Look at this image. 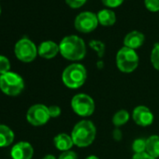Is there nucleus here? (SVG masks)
<instances>
[{"instance_id":"nucleus-1","label":"nucleus","mask_w":159,"mask_h":159,"mask_svg":"<svg viewBox=\"0 0 159 159\" xmlns=\"http://www.w3.org/2000/svg\"><path fill=\"white\" fill-rule=\"evenodd\" d=\"M61 55L69 61H80L86 55V46L84 40L75 35L65 37L59 43Z\"/></svg>"},{"instance_id":"nucleus-2","label":"nucleus","mask_w":159,"mask_h":159,"mask_svg":"<svg viewBox=\"0 0 159 159\" xmlns=\"http://www.w3.org/2000/svg\"><path fill=\"white\" fill-rule=\"evenodd\" d=\"M96 135L97 128L94 123L89 120H83L74 125L70 136L74 145L80 148H84L90 146L94 142Z\"/></svg>"},{"instance_id":"nucleus-3","label":"nucleus","mask_w":159,"mask_h":159,"mask_svg":"<svg viewBox=\"0 0 159 159\" xmlns=\"http://www.w3.org/2000/svg\"><path fill=\"white\" fill-rule=\"evenodd\" d=\"M87 79V70L85 66L79 63H73L67 66L62 73L63 84L70 89L82 87Z\"/></svg>"},{"instance_id":"nucleus-4","label":"nucleus","mask_w":159,"mask_h":159,"mask_svg":"<svg viewBox=\"0 0 159 159\" xmlns=\"http://www.w3.org/2000/svg\"><path fill=\"white\" fill-rule=\"evenodd\" d=\"M25 89L24 79L15 72H8L0 75V90L5 95L15 97L20 95Z\"/></svg>"},{"instance_id":"nucleus-5","label":"nucleus","mask_w":159,"mask_h":159,"mask_svg":"<svg viewBox=\"0 0 159 159\" xmlns=\"http://www.w3.org/2000/svg\"><path fill=\"white\" fill-rule=\"evenodd\" d=\"M139 63V58L135 50L124 46L117 52L116 65L120 71L124 73H131L137 69Z\"/></svg>"},{"instance_id":"nucleus-6","label":"nucleus","mask_w":159,"mask_h":159,"mask_svg":"<svg viewBox=\"0 0 159 159\" xmlns=\"http://www.w3.org/2000/svg\"><path fill=\"white\" fill-rule=\"evenodd\" d=\"M73 111L81 117L91 116L96 109L94 99L86 94H77L71 99Z\"/></svg>"},{"instance_id":"nucleus-7","label":"nucleus","mask_w":159,"mask_h":159,"mask_svg":"<svg viewBox=\"0 0 159 159\" xmlns=\"http://www.w3.org/2000/svg\"><path fill=\"white\" fill-rule=\"evenodd\" d=\"M14 53L17 59L24 63L34 61L39 54L36 44L28 38H23L16 42L14 46Z\"/></svg>"},{"instance_id":"nucleus-8","label":"nucleus","mask_w":159,"mask_h":159,"mask_svg":"<svg viewBox=\"0 0 159 159\" xmlns=\"http://www.w3.org/2000/svg\"><path fill=\"white\" fill-rule=\"evenodd\" d=\"M98 25V20L96 13L91 11H84L78 14L74 20L76 30L81 33H91Z\"/></svg>"},{"instance_id":"nucleus-9","label":"nucleus","mask_w":159,"mask_h":159,"mask_svg":"<svg viewBox=\"0 0 159 159\" xmlns=\"http://www.w3.org/2000/svg\"><path fill=\"white\" fill-rule=\"evenodd\" d=\"M50 118L49 108L43 104H35L31 106L26 113L27 122L34 126H40L47 124Z\"/></svg>"},{"instance_id":"nucleus-10","label":"nucleus","mask_w":159,"mask_h":159,"mask_svg":"<svg viewBox=\"0 0 159 159\" xmlns=\"http://www.w3.org/2000/svg\"><path fill=\"white\" fill-rule=\"evenodd\" d=\"M133 121L140 126H149L153 123V114L146 106H138L132 112Z\"/></svg>"},{"instance_id":"nucleus-11","label":"nucleus","mask_w":159,"mask_h":159,"mask_svg":"<svg viewBox=\"0 0 159 159\" xmlns=\"http://www.w3.org/2000/svg\"><path fill=\"white\" fill-rule=\"evenodd\" d=\"M34 154L33 146L27 141H20L13 145L11 155L12 159H31Z\"/></svg>"},{"instance_id":"nucleus-12","label":"nucleus","mask_w":159,"mask_h":159,"mask_svg":"<svg viewBox=\"0 0 159 159\" xmlns=\"http://www.w3.org/2000/svg\"><path fill=\"white\" fill-rule=\"evenodd\" d=\"M59 52V44L52 40H45L41 42L38 48L39 55L44 59H52Z\"/></svg>"},{"instance_id":"nucleus-13","label":"nucleus","mask_w":159,"mask_h":159,"mask_svg":"<svg viewBox=\"0 0 159 159\" xmlns=\"http://www.w3.org/2000/svg\"><path fill=\"white\" fill-rule=\"evenodd\" d=\"M144 40H145V36L143 35V33L134 30L125 35L124 39V46L132 50H136L142 46Z\"/></svg>"},{"instance_id":"nucleus-14","label":"nucleus","mask_w":159,"mask_h":159,"mask_svg":"<svg viewBox=\"0 0 159 159\" xmlns=\"http://www.w3.org/2000/svg\"><path fill=\"white\" fill-rule=\"evenodd\" d=\"M53 144L57 150L62 152L69 151L74 145L71 136L66 133H60L57 136H55L53 139Z\"/></svg>"},{"instance_id":"nucleus-15","label":"nucleus","mask_w":159,"mask_h":159,"mask_svg":"<svg viewBox=\"0 0 159 159\" xmlns=\"http://www.w3.org/2000/svg\"><path fill=\"white\" fill-rule=\"evenodd\" d=\"M97 16L98 24H100L103 26H111L116 23V14L113 11L110 9L100 10L97 13Z\"/></svg>"},{"instance_id":"nucleus-16","label":"nucleus","mask_w":159,"mask_h":159,"mask_svg":"<svg viewBox=\"0 0 159 159\" xmlns=\"http://www.w3.org/2000/svg\"><path fill=\"white\" fill-rule=\"evenodd\" d=\"M14 140L13 131L5 125H0V148L10 146Z\"/></svg>"},{"instance_id":"nucleus-17","label":"nucleus","mask_w":159,"mask_h":159,"mask_svg":"<svg viewBox=\"0 0 159 159\" xmlns=\"http://www.w3.org/2000/svg\"><path fill=\"white\" fill-rule=\"evenodd\" d=\"M149 155L153 157L154 159L159 157V137L156 135H152L146 139V151Z\"/></svg>"},{"instance_id":"nucleus-18","label":"nucleus","mask_w":159,"mask_h":159,"mask_svg":"<svg viewBox=\"0 0 159 159\" xmlns=\"http://www.w3.org/2000/svg\"><path fill=\"white\" fill-rule=\"evenodd\" d=\"M128 121H129V113L125 110L118 111L112 117V124L116 127H120L125 125Z\"/></svg>"},{"instance_id":"nucleus-19","label":"nucleus","mask_w":159,"mask_h":159,"mask_svg":"<svg viewBox=\"0 0 159 159\" xmlns=\"http://www.w3.org/2000/svg\"><path fill=\"white\" fill-rule=\"evenodd\" d=\"M89 46L97 52V55L99 58H102L105 54V50H106V46L105 44L100 41V40H97V39H93L90 40L89 42Z\"/></svg>"},{"instance_id":"nucleus-20","label":"nucleus","mask_w":159,"mask_h":159,"mask_svg":"<svg viewBox=\"0 0 159 159\" xmlns=\"http://www.w3.org/2000/svg\"><path fill=\"white\" fill-rule=\"evenodd\" d=\"M151 63L154 69L159 71V43H155L151 52Z\"/></svg>"},{"instance_id":"nucleus-21","label":"nucleus","mask_w":159,"mask_h":159,"mask_svg":"<svg viewBox=\"0 0 159 159\" xmlns=\"http://www.w3.org/2000/svg\"><path fill=\"white\" fill-rule=\"evenodd\" d=\"M132 150L135 153H142L146 151V139H137L132 143Z\"/></svg>"},{"instance_id":"nucleus-22","label":"nucleus","mask_w":159,"mask_h":159,"mask_svg":"<svg viewBox=\"0 0 159 159\" xmlns=\"http://www.w3.org/2000/svg\"><path fill=\"white\" fill-rule=\"evenodd\" d=\"M11 71V62L5 55H0V75Z\"/></svg>"},{"instance_id":"nucleus-23","label":"nucleus","mask_w":159,"mask_h":159,"mask_svg":"<svg viewBox=\"0 0 159 159\" xmlns=\"http://www.w3.org/2000/svg\"><path fill=\"white\" fill-rule=\"evenodd\" d=\"M144 5L151 12L159 11V0H144Z\"/></svg>"},{"instance_id":"nucleus-24","label":"nucleus","mask_w":159,"mask_h":159,"mask_svg":"<svg viewBox=\"0 0 159 159\" xmlns=\"http://www.w3.org/2000/svg\"><path fill=\"white\" fill-rule=\"evenodd\" d=\"M65 1L66 5L71 9H79L82 8L86 3L87 0H65Z\"/></svg>"},{"instance_id":"nucleus-25","label":"nucleus","mask_w":159,"mask_h":159,"mask_svg":"<svg viewBox=\"0 0 159 159\" xmlns=\"http://www.w3.org/2000/svg\"><path fill=\"white\" fill-rule=\"evenodd\" d=\"M101 2L103 3L104 6L110 9H115L123 4L124 0H101Z\"/></svg>"},{"instance_id":"nucleus-26","label":"nucleus","mask_w":159,"mask_h":159,"mask_svg":"<svg viewBox=\"0 0 159 159\" xmlns=\"http://www.w3.org/2000/svg\"><path fill=\"white\" fill-rule=\"evenodd\" d=\"M77 158H78L77 153L73 151H70V150L63 152L58 157V159H77Z\"/></svg>"},{"instance_id":"nucleus-27","label":"nucleus","mask_w":159,"mask_h":159,"mask_svg":"<svg viewBox=\"0 0 159 159\" xmlns=\"http://www.w3.org/2000/svg\"><path fill=\"white\" fill-rule=\"evenodd\" d=\"M48 108H49V113H50L51 118H56L61 114V109L59 106L53 105V106H51Z\"/></svg>"},{"instance_id":"nucleus-28","label":"nucleus","mask_w":159,"mask_h":159,"mask_svg":"<svg viewBox=\"0 0 159 159\" xmlns=\"http://www.w3.org/2000/svg\"><path fill=\"white\" fill-rule=\"evenodd\" d=\"M112 138L114 140L116 141H120L123 139V133L121 131V129H119L118 127H116L113 131H112Z\"/></svg>"},{"instance_id":"nucleus-29","label":"nucleus","mask_w":159,"mask_h":159,"mask_svg":"<svg viewBox=\"0 0 159 159\" xmlns=\"http://www.w3.org/2000/svg\"><path fill=\"white\" fill-rule=\"evenodd\" d=\"M131 159H154V158L149 155L147 152H142V153H135Z\"/></svg>"},{"instance_id":"nucleus-30","label":"nucleus","mask_w":159,"mask_h":159,"mask_svg":"<svg viewBox=\"0 0 159 159\" xmlns=\"http://www.w3.org/2000/svg\"><path fill=\"white\" fill-rule=\"evenodd\" d=\"M97 66H98V68H99V69H102L103 68V66H104V63H103V61H98V63H97Z\"/></svg>"},{"instance_id":"nucleus-31","label":"nucleus","mask_w":159,"mask_h":159,"mask_svg":"<svg viewBox=\"0 0 159 159\" xmlns=\"http://www.w3.org/2000/svg\"><path fill=\"white\" fill-rule=\"evenodd\" d=\"M42 159H56V158H55V156L52 155V154H47V155H45Z\"/></svg>"},{"instance_id":"nucleus-32","label":"nucleus","mask_w":159,"mask_h":159,"mask_svg":"<svg viewBox=\"0 0 159 159\" xmlns=\"http://www.w3.org/2000/svg\"><path fill=\"white\" fill-rule=\"evenodd\" d=\"M85 159H99V158L98 156H96V155H89Z\"/></svg>"},{"instance_id":"nucleus-33","label":"nucleus","mask_w":159,"mask_h":159,"mask_svg":"<svg viewBox=\"0 0 159 159\" xmlns=\"http://www.w3.org/2000/svg\"><path fill=\"white\" fill-rule=\"evenodd\" d=\"M0 15H1V7H0Z\"/></svg>"}]
</instances>
